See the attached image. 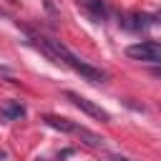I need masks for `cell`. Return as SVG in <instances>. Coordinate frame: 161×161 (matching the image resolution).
Returning a JSON list of instances; mask_svg holds the SVG:
<instances>
[{
  "label": "cell",
  "mask_w": 161,
  "mask_h": 161,
  "mask_svg": "<svg viewBox=\"0 0 161 161\" xmlns=\"http://www.w3.org/2000/svg\"><path fill=\"white\" fill-rule=\"evenodd\" d=\"M156 20H158V23H161V13H156Z\"/></svg>",
  "instance_id": "obj_11"
},
{
  "label": "cell",
  "mask_w": 161,
  "mask_h": 161,
  "mask_svg": "<svg viewBox=\"0 0 161 161\" xmlns=\"http://www.w3.org/2000/svg\"><path fill=\"white\" fill-rule=\"evenodd\" d=\"M0 161H5V151H0Z\"/></svg>",
  "instance_id": "obj_10"
},
{
  "label": "cell",
  "mask_w": 161,
  "mask_h": 161,
  "mask_svg": "<svg viewBox=\"0 0 161 161\" xmlns=\"http://www.w3.org/2000/svg\"><path fill=\"white\" fill-rule=\"evenodd\" d=\"M38 45L45 50V55H48L53 63L68 65L70 70H75V73L83 75L86 80H91V83H103V80H106V73H103L101 68H96V65L80 60L65 43H60V40H55V38H45V35H40V38H38Z\"/></svg>",
  "instance_id": "obj_1"
},
{
  "label": "cell",
  "mask_w": 161,
  "mask_h": 161,
  "mask_svg": "<svg viewBox=\"0 0 161 161\" xmlns=\"http://www.w3.org/2000/svg\"><path fill=\"white\" fill-rule=\"evenodd\" d=\"M73 133L80 136L83 143H88V146H103V136H98V133H93V131H88V128H83V126H75Z\"/></svg>",
  "instance_id": "obj_6"
},
{
  "label": "cell",
  "mask_w": 161,
  "mask_h": 161,
  "mask_svg": "<svg viewBox=\"0 0 161 161\" xmlns=\"http://www.w3.org/2000/svg\"><path fill=\"white\" fill-rule=\"evenodd\" d=\"M108 161H133L128 156H121V153H108Z\"/></svg>",
  "instance_id": "obj_8"
},
{
  "label": "cell",
  "mask_w": 161,
  "mask_h": 161,
  "mask_svg": "<svg viewBox=\"0 0 161 161\" xmlns=\"http://www.w3.org/2000/svg\"><path fill=\"white\" fill-rule=\"evenodd\" d=\"M0 18H5V10H3V8H0Z\"/></svg>",
  "instance_id": "obj_12"
},
{
  "label": "cell",
  "mask_w": 161,
  "mask_h": 161,
  "mask_svg": "<svg viewBox=\"0 0 161 161\" xmlns=\"http://www.w3.org/2000/svg\"><path fill=\"white\" fill-rule=\"evenodd\" d=\"M63 96H65V98H68V101H70V103H73L75 108H80L83 113H88L91 118H96V121H103V123H108V121H111V116H108V111H103V108H101V106H96L93 101H88V98H83L80 93H73V91H65Z\"/></svg>",
  "instance_id": "obj_3"
},
{
  "label": "cell",
  "mask_w": 161,
  "mask_h": 161,
  "mask_svg": "<svg viewBox=\"0 0 161 161\" xmlns=\"http://www.w3.org/2000/svg\"><path fill=\"white\" fill-rule=\"evenodd\" d=\"M0 116L5 121H15V118H23L25 116V108L20 106V101H8L3 108H0Z\"/></svg>",
  "instance_id": "obj_4"
},
{
  "label": "cell",
  "mask_w": 161,
  "mask_h": 161,
  "mask_svg": "<svg viewBox=\"0 0 161 161\" xmlns=\"http://www.w3.org/2000/svg\"><path fill=\"white\" fill-rule=\"evenodd\" d=\"M43 121H45L50 128L63 131V133H73V131H75V123L68 121V118H60V116H43Z\"/></svg>",
  "instance_id": "obj_5"
},
{
  "label": "cell",
  "mask_w": 161,
  "mask_h": 161,
  "mask_svg": "<svg viewBox=\"0 0 161 161\" xmlns=\"http://www.w3.org/2000/svg\"><path fill=\"white\" fill-rule=\"evenodd\" d=\"M78 3H80V5L86 8V10H91V13H93V15L98 18V20H103V18L108 15V10H106L103 0H78Z\"/></svg>",
  "instance_id": "obj_7"
},
{
  "label": "cell",
  "mask_w": 161,
  "mask_h": 161,
  "mask_svg": "<svg viewBox=\"0 0 161 161\" xmlns=\"http://www.w3.org/2000/svg\"><path fill=\"white\" fill-rule=\"evenodd\" d=\"M151 75H153V78H158V80H161V68H151Z\"/></svg>",
  "instance_id": "obj_9"
},
{
  "label": "cell",
  "mask_w": 161,
  "mask_h": 161,
  "mask_svg": "<svg viewBox=\"0 0 161 161\" xmlns=\"http://www.w3.org/2000/svg\"><path fill=\"white\" fill-rule=\"evenodd\" d=\"M126 55L133 60H146V63H161V43L156 40H143V43H133L126 48Z\"/></svg>",
  "instance_id": "obj_2"
}]
</instances>
